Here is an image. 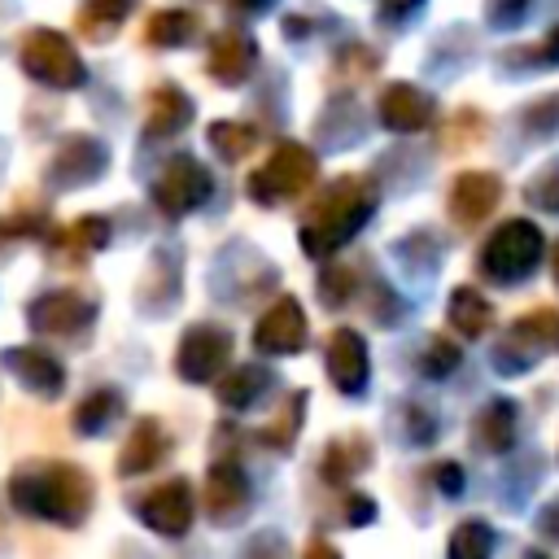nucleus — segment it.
I'll return each mask as SVG.
<instances>
[{"label": "nucleus", "mask_w": 559, "mask_h": 559, "mask_svg": "<svg viewBox=\"0 0 559 559\" xmlns=\"http://www.w3.org/2000/svg\"><path fill=\"white\" fill-rule=\"evenodd\" d=\"M537 533H542V537H550V542H559V498H555V502H546V507L537 511Z\"/></svg>", "instance_id": "37"}, {"label": "nucleus", "mask_w": 559, "mask_h": 559, "mask_svg": "<svg viewBox=\"0 0 559 559\" xmlns=\"http://www.w3.org/2000/svg\"><path fill=\"white\" fill-rule=\"evenodd\" d=\"M0 362H4L31 393H39V397H57L61 384H66V367H61L52 354L35 349V345H9V349L0 354Z\"/></svg>", "instance_id": "16"}, {"label": "nucleus", "mask_w": 559, "mask_h": 559, "mask_svg": "<svg viewBox=\"0 0 559 559\" xmlns=\"http://www.w3.org/2000/svg\"><path fill=\"white\" fill-rule=\"evenodd\" d=\"M9 502L35 520L79 524L92 511V480L74 463H22L9 476Z\"/></svg>", "instance_id": "2"}, {"label": "nucleus", "mask_w": 559, "mask_h": 559, "mask_svg": "<svg viewBox=\"0 0 559 559\" xmlns=\"http://www.w3.org/2000/svg\"><path fill=\"white\" fill-rule=\"evenodd\" d=\"M367 463H371V441H367L362 432L336 437V441H328V450H323V476H328L332 485H345V480L358 476Z\"/></svg>", "instance_id": "20"}, {"label": "nucleus", "mask_w": 559, "mask_h": 559, "mask_svg": "<svg viewBox=\"0 0 559 559\" xmlns=\"http://www.w3.org/2000/svg\"><path fill=\"white\" fill-rule=\"evenodd\" d=\"M266 384H271V376H266L262 367H236V371H227V376L214 384V393H218V402H223L227 411H249V406L262 397Z\"/></svg>", "instance_id": "23"}, {"label": "nucleus", "mask_w": 559, "mask_h": 559, "mask_svg": "<svg viewBox=\"0 0 559 559\" xmlns=\"http://www.w3.org/2000/svg\"><path fill=\"white\" fill-rule=\"evenodd\" d=\"M498 197H502L498 175H489V170H467V175H459L454 188H450V218L463 223V227H476L480 218H489V210H498Z\"/></svg>", "instance_id": "14"}, {"label": "nucleus", "mask_w": 559, "mask_h": 559, "mask_svg": "<svg viewBox=\"0 0 559 559\" xmlns=\"http://www.w3.org/2000/svg\"><path fill=\"white\" fill-rule=\"evenodd\" d=\"M227 358H231V332L218 328V323H192L179 336L175 376L188 380V384H205L227 367Z\"/></svg>", "instance_id": "7"}, {"label": "nucleus", "mask_w": 559, "mask_h": 559, "mask_svg": "<svg viewBox=\"0 0 559 559\" xmlns=\"http://www.w3.org/2000/svg\"><path fill=\"white\" fill-rule=\"evenodd\" d=\"M17 61H22V70H26L35 83L57 87V92L83 87V79H87L83 57H79L74 44H70L61 31H52V26H31V31L22 35V44H17Z\"/></svg>", "instance_id": "3"}, {"label": "nucleus", "mask_w": 559, "mask_h": 559, "mask_svg": "<svg viewBox=\"0 0 559 559\" xmlns=\"http://www.w3.org/2000/svg\"><path fill=\"white\" fill-rule=\"evenodd\" d=\"M253 345L262 354H301L306 349V314L297 297H280L253 328Z\"/></svg>", "instance_id": "12"}, {"label": "nucleus", "mask_w": 559, "mask_h": 559, "mask_svg": "<svg viewBox=\"0 0 559 559\" xmlns=\"http://www.w3.org/2000/svg\"><path fill=\"white\" fill-rule=\"evenodd\" d=\"M245 511H249V480H245L240 463H231V459L210 463V472H205V515L227 528Z\"/></svg>", "instance_id": "11"}, {"label": "nucleus", "mask_w": 559, "mask_h": 559, "mask_svg": "<svg viewBox=\"0 0 559 559\" xmlns=\"http://www.w3.org/2000/svg\"><path fill=\"white\" fill-rule=\"evenodd\" d=\"M271 0H227V9L231 13H245V17H253V13H262Z\"/></svg>", "instance_id": "40"}, {"label": "nucleus", "mask_w": 559, "mask_h": 559, "mask_svg": "<svg viewBox=\"0 0 559 559\" xmlns=\"http://www.w3.org/2000/svg\"><path fill=\"white\" fill-rule=\"evenodd\" d=\"M118 415H122V393H118V389H96V393H87V397L74 406V428H79L83 437H96V432H105Z\"/></svg>", "instance_id": "25"}, {"label": "nucleus", "mask_w": 559, "mask_h": 559, "mask_svg": "<svg viewBox=\"0 0 559 559\" xmlns=\"http://www.w3.org/2000/svg\"><path fill=\"white\" fill-rule=\"evenodd\" d=\"M376 210V183L362 179V175H341L332 179L306 210L301 227H297V240H301V253L306 258H328L336 253L349 236H358V227L371 218Z\"/></svg>", "instance_id": "1"}, {"label": "nucleus", "mask_w": 559, "mask_h": 559, "mask_svg": "<svg viewBox=\"0 0 559 559\" xmlns=\"http://www.w3.org/2000/svg\"><path fill=\"white\" fill-rule=\"evenodd\" d=\"M542 227L528 218H507L480 249V271L498 284H515L524 280L537 262H542Z\"/></svg>", "instance_id": "5"}, {"label": "nucleus", "mask_w": 559, "mask_h": 559, "mask_svg": "<svg viewBox=\"0 0 559 559\" xmlns=\"http://www.w3.org/2000/svg\"><path fill=\"white\" fill-rule=\"evenodd\" d=\"M489 550H493V533H489L485 520H463L454 528V537H450V555L454 559H485Z\"/></svg>", "instance_id": "31"}, {"label": "nucleus", "mask_w": 559, "mask_h": 559, "mask_svg": "<svg viewBox=\"0 0 559 559\" xmlns=\"http://www.w3.org/2000/svg\"><path fill=\"white\" fill-rule=\"evenodd\" d=\"M380 122L397 135H411L432 122V96L419 92L415 83H389L380 92Z\"/></svg>", "instance_id": "17"}, {"label": "nucleus", "mask_w": 559, "mask_h": 559, "mask_svg": "<svg viewBox=\"0 0 559 559\" xmlns=\"http://www.w3.org/2000/svg\"><path fill=\"white\" fill-rule=\"evenodd\" d=\"M131 9H135V0H83V9L74 17V31L83 39H114Z\"/></svg>", "instance_id": "21"}, {"label": "nucleus", "mask_w": 559, "mask_h": 559, "mask_svg": "<svg viewBox=\"0 0 559 559\" xmlns=\"http://www.w3.org/2000/svg\"><path fill=\"white\" fill-rule=\"evenodd\" d=\"M537 57H542V61H559V26H555V31H550V39L537 48Z\"/></svg>", "instance_id": "42"}, {"label": "nucleus", "mask_w": 559, "mask_h": 559, "mask_svg": "<svg viewBox=\"0 0 559 559\" xmlns=\"http://www.w3.org/2000/svg\"><path fill=\"white\" fill-rule=\"evenodd\" d=\"M170 450V437L166 428L153 419V415H140L135 428L127 432L122 450H118V476H144L148 467H157Z\"/></svg>", "instance_id": "19"}, {"label": "nucleus", "mask_w": 559, "mask_h": 559, "mask_svg": "<svg viewBox=\"0 0 559 559\" xmlns=\"http://www.w3.org/2000/svg\"><path fill=\"white\" fill-rule=\"evenodd\" d=\"M26 319L44 336H74V332H83L96 319V301L83 297V293H74V288H57V293L35 297L31 310H26Z\"/></svg>", "instance_id": "8"}, {"label": "nucleus", "mask_w": 559, "mask_h": 559, "mask_svg": "<svg viewBox=\"0 0 559 559\" xmlns=\"http://www.w3.org/2000/svg\"><path fill=\"white\" fill-rule=\"evenodd\" d=\"M319 175V157L306 148V144H275L271 157L249 175V197L262 201V205H275V201H288V197H301Z\"/></svg>", "instance_id": "4"}, {"label": "nucleus", "mask_w": 559, "mask_h": 559, "mask_svg": "<svg viewBox=\"0 0 559 559\" xmlns=\"http://www.w3.org/2000/svg\"><path fill=\"white\" fill-rule=\"evenodd\" d=\"M52 245H57L61 258H74L79 262V258H87V253H96V249L109 245V223L105 218H79L66 231H57Z\"/></svg>", "instance_id": "24"}, {"label": "nucleus", "mask_w": 559, "mask_h": 559, "mask_svg": "<svg viewBox=\"0 0 559 559\" xmlns=\"http://www.w3.org/2000/svg\"><path fill=\"white\" fill-rule=\"evenodd\" d=\"M476 437H480V445H489V450H507V445L515 441V406H511L507 397H493V402L480 411V419H476Z\"/></svg>", "instance_id": "27"}, {"label": "nucleus", "mask_w": 559, "mask_h": 559, "mask_svg": "<svg viewBox=\"0 0 559 559\" xmlns=\"http://www.w3.org/2000/svg\"><path fill=\"white\" fill-rule=\"evenodd\" d=\"M197 31H201V22H197L192 9H162V13H153V17L144 22V39H148L153 48H179V44H188Z\"/></svg>", "instance_id": "22"}, {"label": "nucleus", "mask_w": 559, "mask_h": 559, "mask_svg": "<svg viewBox=\"0 0 559 559\" xmlns=\"http://www.w3.org/2000/svg\"><path fill=\"white\" fill-rule=\"evenodd\" d=\"M345 515H349V524H367V520L376 515V507H371V498H362V493H349V502H345Z\"/></svg>", "instance_id": "38"}, {"label": "nucleus", "mask_w": 559, "mask_h": 559, "mask_svg": "<svg viewBox=\"0 0 559 559\" xmlns=\"http://www.w3.org/2000/svg\"><path fill=\"white\" fill-rule=\"evenodd\" d=\"M301 411H306V393L297 389V393L284 397V411H275V424H266L258 432V441L271 445V450H288L293 437H297V428H301Z\"/></svg>", "instance_id": "30"}, {"label": "nucleus", "mask_w": 559, "mask_h": 559, "mask_svg": "<svg viewBox=\"0 0 559 559\" xmlns=\"http://www.w3.org/2000/svg\"><path fill=\"white\" fill-rule=\"evenodd\" d=\"M450 323H454V332H463V336H485V328L493 323V310H489V301L476 293V288H454L450 293Z\"/></svg>", "instance_id": "26"}, {"label": "nucleus", "mask_w": 559, "mask_h": 559, "mask_svg": "<svg viewBox=\"0 0 559 559\" xmlns=\"http://www.w3.org/2000/svg\"><path fill=\"white\" fill-rule=\"evenodd\" d=\"M524 122H528V131H550V127H559V96L533 100L528 114H524Z\"/></svg>", "instance_id": "35"}, {"label": "nucleus", "mask_w": 559, "mask_h": 559, "mask_svg": "<svg viewBox=\"0 0 559 559\" xmlns=\"http://www.w3.org/2000/svg\"><path fill=\"white\" fill-rule=\"evenodd\" d=\"M258 66V44L245 35V31H218L210 39V52H205V70L214 83L223 87H240Z\"/></svg>", "instance_id": "13"}, {"label": "nucleus", "mask_w": 559, "mask_h": 559, "mask_svg": "<svg viewBox=\"0 0 559 559\" xmlns=\"http://www.w3.org/2000/svg\"><path fill=\"white\" fill-rule=\"evenodd\" d=\"M524 9H528V0H489V4H485V17H489L493 26H515V22L524 17Z\"/></svg>", "instance_id": "36"}, {"label": "nucleus", "mask_w": 559, "mask_h": 559, "mask_svg": "<svg viewBox=\"0 0 559 559\" xmlns=\"http://www.w3.org/2000/svg\"><path fill=\"white\" fill-rule=\"evenodd\" d=\"M349 293H354V271H345V266H328V271L319 275V297H323L328 306H341Z\"/></svg>", "instance_id": "34"}, {"label": "nucleus", "mask_w": 559, "mask_h": 559, "mask_svg": "<svg viewBox=\"0 0 559 559\" xmlns=\"http://www.w3.org/2000/svg\"><path fill=\"white\" fill-rule=\"evenodd\" d=\"M524 197H528V205H537V210H550V214H559V162L542 166V170H537V175L528 179Z\"/></svg>", "instance_id": "32"}, {"label": "nucleus", "mask_w": 559, "mask_h": 559, "mask_svg": "<svg viewBox=\"0 0 559 559\" xmlns=\"http://www.w3.org/2000/svg\"><path fill=\"white\" fill-rule=\"evenodd\" d=\"M550 271H555V280H559V245H555V258H550Z\"/></svg>", "instance_id": "43"}, {"label": "nucleus", "mask_w": 559, "mask_h": 559, "mask_svg": "<svg viewBox=\"0 0 559 559\" xmlns=\"http://www.w3.org/2000/svg\"><path fill=\"white\" fill-rule=\"evenodd\" d=\"M437 480H441V493H459L463 489V472L454 463H441L437 467Z\"/></svg>", "instance_id": "39"}, {"label": "nucleus", "mask_w": 559, "mask_h": 559, "mask_svg": "<svg viewBox=\"0 0 559 559\" xmlns=\"http://www.w3.org/2000/svg\"><path fill=\"white\" fill-rule=\"evenodd\" d=\"M459 367V349L445 341V336H432L428 345H424V354H419V371L424 376H445V371H454Z\"/></svg>", "instance_id": "33"}, {"label": "nucleus", "mask_w": 559, "mask_h": 559, "mask_svg": "<svg viewBox=\"0 0 559 559\" xmlns=\"http://www.w3.org/2000/svg\"><path fill=\"white\" fill-rule=\"evenodd\" d=\"M135 511H140V520H144L153 533H162V537H183L188 524H192V485H188L183 476L162 480L157 489H148V493L135 502Z\"/></svg>", "instance_id": "9"}, {"label": "nucleus", "mask_w": 559, "mask_h": 559, "mask_svg": "<svg viewBox=\"0 0 559 559\" xmlns=\"http://www.w3.org/2000/svg\"><path fill=\"white\" fill-rule=\"evenodd\" d=\"M419 0H380V13L384 17H402V13H411Z\"/></svg>", "instance_id": "41"}, {"label": "nucleus", "mask_w": 559, "mask_h": 559, "mask_svg": "<svg viewBox=\"0 0 559 559\" xmlns=\"http://www.w3.org/2000/svg\"><path fill=\"white\" fill-rule=\"evenodd\" d=\"M367 371H371V362H367L362 336H358L354 328H336V332L328 336V376H332V384H336L341 393H362Z\"/></svg>", "instance_id": "15"}, {"label": "nucleus", "mask_w": 559, "mask_h": 559, "mask_svg": "<svg viewBox=\"0 0 559 559\" xmlns=\"http://www.w3.org/2000/svg\"><path fill=\"white\" fill-rule=\"evenodd\" d=\"M205 140L214 144V153H218L223 162H240V157L258 144V131H253L249 122H231V118H223V122H210Z\"/></svg>", "instance_id": "29"}, {"label": "nucleus", "mask_w": 559, "mask_h": 559, "mask_svg": "<svg viewBox=\"0 0 559 559\" xmlns=\"http://www.w3.org/2000/svg\"><path fill=\"white\" fill-rule=\"evenodd\" d=\"M210 192H214L210 170H205L197 157H188V153L170 157V162L162 166V175L153 179V205H157L166 218H179V214L197 210L201 201H210Z\"/></svg>", "instance_id": "6"}, {"label": "nucleus", "mask_w": 559, "mask_h": 559, "mask_svg": "<svg viewBox=\"0 0 559 559\" xmlns=\"http://www.w3.org/2000/svg\"><path fill=\"white\" fill-rule=\"evenodd\" d=\"M105 162H109L105 144L79 131V135H66V140L57 144V153H52V162H48V179H52L57 188H83V183H92V179L105 170Z\"/></svg>", "instance_id": "10"}, {"label": "nucleus", "mask_w": 559, "mask_h": 559, "mask_svg": "<svg viewBox=\"0 0 559 559\" xmlns=\"http://www.w3.org/2000/svg\"><path fill=\"white\" fill-rule=\"evenodd\" d=\"M511 332H515L520 341H528L533 349H559V310H555V306L524 310Z\"/></svg>", "instance_id": "28"}, {"label": "nucleus", "mask_w": 559, "mask_h": 559, "mask_svg": "<svg viewBox=\"0 0 559 559\" xmlns=\"http://www.w3.org/2000/svg\"><path fill=\"white\" fill-rule=\"evenodd\" d=\"M188 122H192V100H188V92L175 87V83H157V87L148 92V100H144V127H140V135H144V140H166V135L183 131Z\"/></svg>", "instance_id": "18"}]
</instances>
